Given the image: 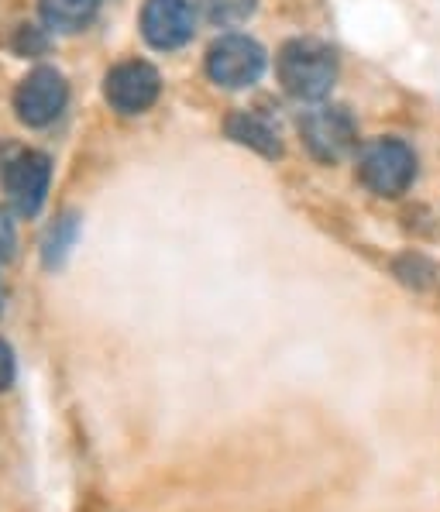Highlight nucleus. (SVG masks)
Masks as SVG:
<instances>
[{
	"label": "nucleus",
	"mask_w": 440,
	"mask_h": 512,
	"mask_svg": "<svg viewBox=\"0 0 440 512\" xmlns=\"http://www.w3.org/2000/svg\"><path fill=\"white\" fill-rule=\"evenodd\" d=\"M275 73L289 97L296 100H320L330 93L337 80V55L317 38H293L282 45L275 59Z\"/></svg>",
	"instance_id": "nucleus-1"
},
{
	"label": "nucleus",
	"mask_w": 440,
	"mask_h": 512,
	"mask_svg": "<svg viewBox=\"0 0 440 512\" xmlns=\"http://www.w3.org/2000/svg\"><path fill=\"white\" fill-rule=\"evenodd\" d=\"M358 179L375 196H403L416 179V155L399 138H375L358 152Z\"/></svg>",
	"instance_id": "nucleus-2"
},
{
	"label": "nucleus",
	"mask_w": 440,
	"mask_h": 512,
	"mask_svg": "<svg viewBox=\"0 0 440 512\" xmlns=\"http://www.w3.org/2000/svg\"><path fill=\"white\" fill-rule=\"evenodd\" d=\"M265 49L248 35H224L207 49V76L227 90H245L262 76Z\"/></svg>",
	"instance_id": "nucleus-3"
},
{
	"label": "nucleus",
	"mask_w": 440,
	"mask_h": 512,
	"mask_svg": "<svg viewBox=\"0 0 440 512\" xmlns=\"http://www.w3.org/2000/svg\"><path fill=\"white\" fill-rule=\"evenodd\" d=\"M300 138L313 159L337 162L355 148L358 128L344 107H313L300 121Z\"/></svg>",
	"instance_id": "nucleus-4"
},
{
	"label": "nucleus",
	"mask_w": 440,
	"mask_h": 512,
	"mask_svg": "<svg viewBox=\"0 0 440 512\" xmlns=\"http://www.w3.org/2000/svg\"><path fill=\"white\" fill-rule=\"evenodd\" d=\"M159 90H162V80H159V73H155V66H148V62H141V59L117 62L104 80L107 104L124 117L145 114V110L159 100Z\"/></svg>",
	"instance_id": "nucleus-5"
},
{
	"label": "nucleus",
	"mask_w": 440,
	"mask_h": 512,
	"mask_svg": "<svg viewBox=\"0 0 440 512\" xmlns=\"http://www.w3.org/2000/svg\"><path fill=\"white\" fill-rule=\"evenodd\" d=\"M69 100V86L55 69L42 66L35 73H28L25 80L14 90V110H18V121L28 128H45L55 117L62 114Z\"/></svg>",
	"instance_id": "nucleus-6"
},
{
	"label": "nucleus",
	"mask_w": 440,
	"mask_h": 512,
	"mask_svg": "<svg viewBox=\"0 0 440 512\" xmlns=\"http://www.w3.org/2000/svg\"><path fill=\"white\" fill-rule=\"evenodd\" d=\"M193 31L196 11L190 0H145V7H141V35L152 49H179L190 42Z\"/></svg>",
	"instance_id": "nucleus-7"
},
{
	"label": "nucleus",
	"mask_w": 440,
	"mask_h": 512,
	"mask_svg": "<svg viewBox=\"0 0 440 512\" xmlns=\"http://www.w3.org/2000/svg\"><path fill=\"white\" fill-rule=\"evenodd\" d=\"M49 183H52V162L42 152H21L4 172L7 200H11V207L21 217H35L42 210L45 196H49Z\"/></svg>",
	"instance_id": "nucleus-8"
},
{
	"label": "nucleus",
	"mask_w": 440,
	"mask_h": 512,
	"mask_svg": "<svg viewBox=\"0 0 440 512\" xmlns=\"http://www.w3.org/2000/svg\"><path fill=\"white\" fill-rule=\"evenodd\" d=\"M227 135H231L238 145H248L255 148L258 155H265V159H275V155L282 152L279 145V131L272 128L265 117L251 114V110H241V114H231L227 117Z\"/></svg>",
	"instance_id": "nucleus-9"
},
{
	"label": "nucleus",
	"mask_w": 440,
	"mask_h": 512,
	"mask_svg": "<svg viewBox=\"0 0 440 512\" xmlns=\"http://www.w3.org/2000/svg\"><path fill=\"white\" fill-rule=\"evenodd\" d=\"M100 0H38L42 7V21L52 31H83L97 14Z\"/></svg>",
	"instance_id": "nucleus-10"
},
{
	"label": "nucleus",
	"mask_w": 440,
	"mask_h": 512,
	"mask_svg": "<svg viewBox=\"0 0 440 512\" xmlns=\"http://www.w3.org/2000/svg\"><path fill=\"white\" fill-rule=\"evenodd\" d=\"M200 4V11L207 14L214 25H241V21L251 18V11H255L258 0H196Z\"/></svg>",
	"instance_id": "nucleus-11"
},
{
	"label": "nucleus",
	"mask_w": 440,
	"mask_h": 512,
	"mask_svg": "<svg viewBox=\"0 0 440 512\" xmlns=\"http://www.w3.org/2000/svg\"><path fill=\"white\" fill-rule=\"evenodd\" d=\"M73 231H76V227H73V217H66L59 227H55V231H52V238H49V244H45V262L55 265L62 255H66L69 241H73Z\"/></svg>",
	"instance_id": "nucleus-12"
},
{
	"label": "nucleus",
	"mask_w": 440,
	"mask_h": 512,
	"mask_svg": "<svg viewBox=\"0 0 440 512\" xmlns=\"http://www.w3.org/2000/svg\"><path fill=\"white\" fill-rule=\"evenodd\" d=\"M14 244H18V234H14V224L7 217V210H0V265L14 255Z\"/></svg>",
	"instance_id": "nucleus-13"
},
{
	"label": "nucleus",
	"mask_w": 440,
	"mask_h": 512,
	"mask_svg": "<svg viewBox=\"0 0 440 512\" xmlns=\"http://www.w3.org/2000/svg\"><path fill=\"white\" fill-rule=\"evenodd\" d=\"M18 49L25 52V55H35V52H45V35L38 28H31L25 25L18 31Z\"/></svg>",
	"instance_id": "nucleus-14"
},
{
	"label": "nucleus",
	"mask_w": 440,
	"mask_h": 512,
	"mask_svg": "<svg viewBox=\"0 0 440 512\" xmlns=\"http://www.w3.org/2000/svg\"><path fill=\"white\" fill-rule=\"evenodd\" d=\"M11 382H14V354L0 341V392L11 389Z\"/></svg>",
	"instance_id": "nucleus-15"
},
{
	"label": "nucleus",
	"mask_w": 440,
	"mask_h": 512,
	"mask_svg": "<svg viewBox=\"0 0 440 512\" xmlns=\"http://www.w3.org/2000/svg\"><path fill=\"white\" fill-rule=\"evenodd\" d=\"M4 299H7V293H4V286H0V310H4Z\"/></svg>",
	"instance_id": "nucleus-16"
}]
</instances>
